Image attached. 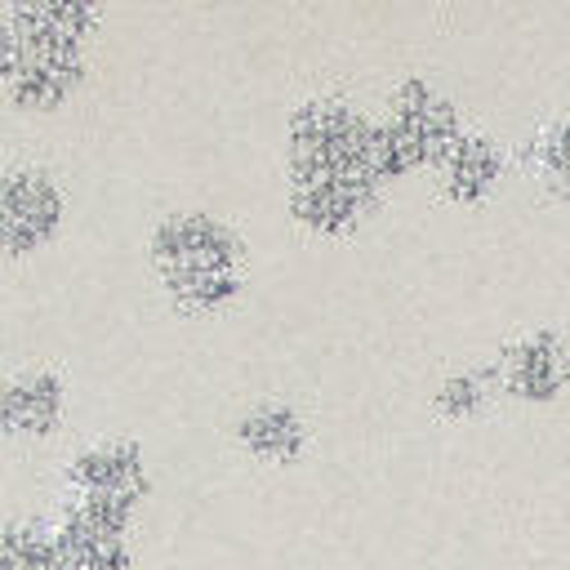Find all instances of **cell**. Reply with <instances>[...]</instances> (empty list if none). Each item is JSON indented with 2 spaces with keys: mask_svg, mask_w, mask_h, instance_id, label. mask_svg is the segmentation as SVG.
<instances>
[{
  "mask_svg": "<svg viewBox=\"0 0 570 570\" xmlns=\"http://www.w3.org/2000/svg\"><path fill=\"white\" fill-rule=\"evenodd\" d=\"M94 22L85 4H18L0 22V80L27 107L62 102L80 80V45Z\"/></svg>",
  "mask_w": 570,
  "mask_h": 570,
  "instance_id": "6da1fadb",
  "label": "cell"
},
{
  "mask_svg": "<svg viewBox=\"0 0 570 570\" xmlns=\"http://www.w3.org/2000/svg\"><path fill=\"white\" fill-rule=\"evenodd\" d=\"M289 174L294 183H334L379 191L383 169L374 151V120L343 98H312L289 116Z\"/></svg>",
  "mask_w": 570,
  "mask_h": 570,
  "instance_id": "7a4b0ae2",
  "label": "cell"
},
{
  "mask_svg": "<svg viewBox=\"0 0 570 570\" xmlns=\"http://www.w3.org/2000/svg\"><path fill=\"white\" fill-rule=\"evenodd\" d=\"M151 258L183 307H218L240 289V240L214 214H169L151 236Z\"/></svg>",
  "mask_w": 570,
  "mask_h": 570,
  "instance_id": "3957f363",
  "label": "cell"
},
{
  "mask_svg": "<svg viewBox=\"0 0 570 570\" xmlns=\"http://www.w3.org/2000/svg\"><path fill=\"white\" fill-rule=\"evenodd\" d=\"M463 134L454 102L423 76H410L392 89L383 116L374 120V151L383 178H401L423 165H441V156Z\"/></svg>",
  "mask_w": 570,
  "mask_h": 570,
  "instance_id": "277c9868",
  "label": "cell"
},
{
  "mask_svg": "<svg viewBox=\"0 0 570 570\" xmlns=\"http://www.w3.org/2000/svg\"><path fill=\"white\" fill-rule=\"evenodd\" d=\"M62 223V196L53 178L36 165H18L0 174V249L31 254Z\"/></svg>",
  "mask_w": 570,
  "mask_h": 570,
  "instance_id": "5b68a950",
  "label": "cell"
},
{
  "mask_svg": "<svg viewBox=\"0 0 570 570\" xmlns=\"http://www.w3.org/2000/svg\"><path fill=\"white\" fill-rule=\"evenodd\" d=\"M494 374H499V387L517 401H530V405L557 401L570 383V347L557 330H525L499 352Z\"/></svg>",
  "mask_w": 570,
  "mask_h": 570,
  "instance_id": "8992f818",
  "label": "cell"
},
{
  "mask_svg": "<svg viewBox=\"0 0 570 570\" xmlns=\"http://www.w3.org/2000/svg\"><path fill=\"white\" fill-rule=\"evenodd\" d=\"M71 481L80 485L85 503H102V508H134V499L142 494L147 476H142V454L129 441H102L89 445L76 463H71Z\"/></svg>",
  "mask_w": 570,
  "mask_h": 570,
  "instance_id": "52a82bcc",
  "label": "cell"
},
{
  "mask_svg": "<svg viewBox=\"0 0 570 570\" xmlns=\"http://www.w3.org/2000/svg\"><path fill=\"white\" fill-rule=\"evenodd\" d=\"M503 165H508V156H503L499 138L476 134V129H463L454 138V147L441 156V165H436V187L450 200L472 205V200H481V196L494 191V183L503 178Z\"/></svg>",
  "mask_w": 570,
  "mask_h": 570,
  "instance_id": "ba28073f",
  "label": "cell"
},
{
  "mask_svg": "<svg viewBox=\"0 0 570 570\" xmlns=\"http://www.w3.org/2000/svg\"><path fill=\"white\" fill-rule=\"evenodd\" d=\"M62 405H67V392L53 370L27 365L0 383V428H9L18 436L49 432L62 419Z\"/></svg>",
  "mask_w": 570,
  "mask_h": 570,
  "instance_id": "9c48e42d",
  "label": "cell"
},
{
  "mask_svg": "<svg viewBox=\"0 0 570 570\" xmlns=\"http://www.w3.org/2000/svg\"><path fill=\"white\" fill-rule=\"evenodd\" d=\"M236 441L249 454L267 459V463H289L303 450L307 428H303V419H298L294 405H285V401H258V405H249L236 419Z\"/></svg>",
  "mask_w": 570,
  "mask_h": 570,
  "instance_id": "30bf717a",
  "label": "cell"
},
{
  "mask_svg": "<svg viewBox=\"0 0 570 570\" xmlns=\"http://www.w3.org/2000/svg\"><path fill=\"white\" fill-rule=\"evenodd\" d=\"M499 387V374H494V365H463V370H454V374H445L441 379V387H436V410L441 414H450V419H468V414H476L485 401H490V392Z\"/></svg>",
  "mask_w": 570,
  "mask_h": 570,
  "instance_id": "8fae6325",
  "label": "cell"
},
{
  "mask_svg": "<svg viewBox=\"0 0 570 570\" xmlns=\"http://www.w3.org/2000/svg\"><path fill=\"white\" fill-rule=\"evenodd\" d=\"M525 156H530L534 174H539L548 187L570 191V116H557L552 125H543V129L530 138Z\"/></svg>",
  "mask_w": 570,
  "mask_h": 570,
  "instance_id": "7c38bea8",
  "label": "cell"
},
{
  "mask_svg": "<svg viewBox=\"0 0 570 570\" xmlns=\"http://www.w3.org/2000/svg\"><path fill=\"white\" fill-rule=\"evenodd\" d=\"M0 570H53V543L9 525L0 530Z\"/></svg>",
  "mask_w": 570,
  "mask_h": 570,
  "instance_id": "4fadbf2b",
  "label": "cell"
}]
</instances>
